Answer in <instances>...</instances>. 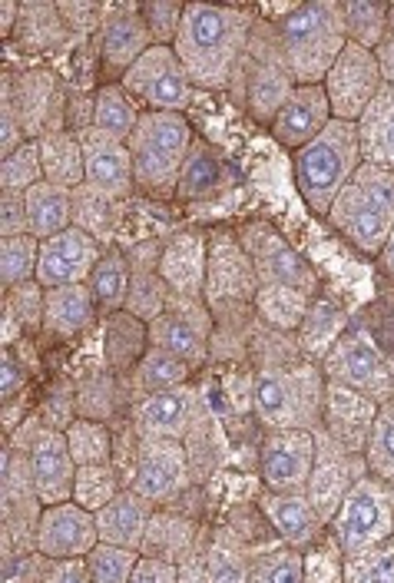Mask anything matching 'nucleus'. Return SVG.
Wrapping results in <instances>:
<instances>
[{
	"label": "nucleus",
	"instance_id": "obj_54",
	"mask_svg": "<svg viewBox=\"0 0 394 583\" xmlns=\"http://www.w3.org/2000/svg\"><path fill=\"white\" fill-rule=\"evenodd\" d=\"M24 143H27V133H24V123H20L14 93H10V77H7L4 90H0V156L7 159L10 153H17Z\"/></svg>",
	"mask_w": 394,
	"mask_h": 583
},
{
	"label": "nucleus",
	"instance_id": "obj_30",
	"mask_svg": "<svg viewBox=\"0 0 394 583\" xmlns=\"http://www.w3.org/2000/svg\"><path fill=\"white\" fill-rule=\"evenodd\" d=\"M358 140L365 163L394 169V83L378 93L358 120Z\"/></svg>",
	"mask_w": 394,
	"mask_h": 583
},
{
	"label": "nucleus",
	"instance_id": "obj_62",
	"mask_svg": "<svg viewBox=\"0 0 394 583\" xmlns=\"http://www.w3.org/2000/svg\"><path fill=\"white\" fill-rule=\"evenodd\" d=\"M381 259H385V272L394 279V232H391V239L385 242V249H381Z\"/></svg>",
	"mask_w": 394,
	"mask_h": 583
},
{
	"label": "nucleus",
	"instance_id": "obj_43",
	"mask_svg": "<svg viewBox=\"0 0 394 583\" xmlns=\"http://www.w3.org/2000/svg\"><path fill=\"white\" fill-rule=\"evenodd\" d=\"M120 474L113 464H93V468L77 471V484H73V501L87 507L90 514H100L106 504L120 497Z\"/></svg>",
	"mask_w": 394,
	"mask_h": 583
},
{
	"label": "nucleus",
	"instance_id": "obj_21",
	"mask_svg": "<svg viewBox=\"0 0 394 583\" xmlns=\"http://www.w3.org/2000/svg\"><path fill=\"white\" fill-rule=\"evenodd\" d=\"M332 120L335 116H332V106H328L322 83H315V87H295L292 97L279 110V116L272 120V136L282 146H289L292 153H298Z\"/></svg>",
	"mask_w": 394,
	"mask_h": 583
},
{
	"label": "nucleus",
	"instance_id": "obj_26",
	"mask_svg": "<svg viewBox=\"0 0 394 583\" xmlns=\"http://www.w3.org/2000/svg\"><path fill=\"white\" fill-rule=\"evenodd\" d=\"M328 464L315 461V471H312V481H308V497H312L315 511L322 514V521L328 514H338V507L348 497V491L355 487L361 477H355V468H351V461H355V451L342 448L332 434H328Z\"/></svg>",
	"mask_w": 394,
	"mask_h": 583
},
{
	"label": "nucleus",
	"instance_id": "obj_19",
	"mask_svg": "<svg viewBox=\"0 0 394 583\" xmlns=\"http://www.w3.org/2000/svg\"><path fill=\"white\" fill-rule=\"evenodd\" d=\"M259 299V275L252 269L239 239L222 236L209 246V275H206V302L209 309L219 305H246Z\"/></svg>",
	"mask_w": 394,
	"mask_h": 583
},
{
	"label": "nucleus",
	"instance_id": "obj_25",
	"mask_svg": "<svg viewBox=\"0 0 394 583\" xmlns=\"http://www.w3.org/2000/svg\"><path fill=\"white\" fill-rule=\"evenodd\" d=\"M149 524H153V514H149V501L133 491V487H123L120 497L110 501L97 514V527H100V540L113 547H126V550H143Z\"/></svg>",
	"mask_w": 394,
	"mask_h": 583
},
{
	"label": "nucleus",
	"instance_id": "obj_20",
	"mask_svg": "<svg viewBox=\"0 0 394 583\" xmlns=\"http://www.w3.org/2000/svg\"><path fill=\"white\" fill-rule=\"evenodd\" d=\"M83 159H87V186L110 199H126L136 189V169L130 146L120 140H110L100 130H90L80 136Z\"/></svg>",
	"mask_w": 394,
	"mask_h": 583
},
{
	"label": "nucleus",
	"instance_id": "obj_46",
	"mask_svg": "<svg viewBox=\"0 0 394 583\" xmlns=\"http://www.w3.org/2000/svg\"><path fill=\"white\" fill-rule=\"evenodd\" d=\"M365 468L371 477H385L394 481V401L378 408L375 424H371V438L365 448Z\"/></svg>",
	"mask_w": 394,
	"mask_h": 583
},
{
	"label": "nucleus",
	"instance_id": "obj_1",
	"mask_svg": "<svg viewBox=\"0 0 394 583\" xmlns=\"http://www.w3.org/2000/svg\"><path fill=\"white\" fill-rule=\"evenodd\" d=\"M255 20L242 7L186 4L183 24L173 40L176 57L199 90H222L236 77L249 50Z\"/></svg>",
	"mask_w": 394,
	"mask_h": 583
},
{
	"label": "nucleus",
	"instance_id": "obj_5",
	"mask_svg": "<svg viewBox=\"0 0 394 583\" xmlns=\"http://www.w3.org/2000/svg\"><path fill=\"white\" fill-rule=\"evenodd\" d=\"M193 126L183 113L143 110L130 136V156L136 169V186L149 196H169L179 189V173L193 150Z\"/></svg>",
	"mask_w": 394,
	"mask_h": 583
},
{
	"label": "nucleus",
	"instance_id": "obj_51",
	"mask_svg": "<svg viewBox=\"0 0 394 583\" xmlns=\"http://www.w3.org/2000/svg\"><path fill=\"white\" fill-rule=\"evenodd\" d=\"M143 17V24L153 37L156 47H173V40L179 34V24H183L186 4H176V0H146L143 7H136Z\"/></svg>",
	"mask_w": 394,
	"mask_h": 583
},
{
	"label": "nucleus",
	"instance_id": "obj_59",
	"mask_svg": "<svg viewBox=\"0 0 394 583\" xmlns=\"http://www.w3.org/2000/svg\"><path fill=\"white\" fill-rule=\"evenodd\" d=\"M130 583H179V564L143 554L140 564H136V570H133Z\"/></svg>",
	"mask_w": 394,
	"mask_h": 583
},
{
	"label": "nucleus",
	"instance_id": "obj_58",
	"mask_svg": "<svg viewBox=\"0 0 394 583\" xmlns=\"http://www.w3.org/2000/svg\"><path fill=\"white\" fill-rule=\"evenodd\" d=\"M40 583H93L87 557L83 560H47Z\"/></svg>",
	"mask_w": 394,
	"mask_h": 583
},
{
	"label": "nucleus",
	"instance_id": "obj_49",
	"mask_svg": "<svg viewBox=\"0 0 394 583\" xmlns=\"http://www.w3.org/2000/svg\"><path fill=\"white\" fill-rule=\"evenodd\" d=\"M249 583H308L305 557L295 547L255 557L249 564Z\"/></svg>",
	"mask_w": 394,
	"mask_h": 583
},
{
	"label": "nucleus",
	"instance_id": "obj_44",
	"mask_svg": "<svg viewBox=\"0 0 394 583\" xmlns=\"http://www.w3.org/2000/svg\"><path fill=\"white\" fill-rule=\"evenodd\" d=\"M345 14V30L348 40L365 50H378L381 37H385V24H388V7L371 4V0H351V4H342Z\"/></svg>",
	"mask_w": 394,
	"mask_h": 583
},
{
	"label": "nucleus",
	"instance_id": "obj_53",
	"mask_svg": "<svg viewBox=\"0 0 394 583\" xmlns=\"http://www.w3.org/2000/svg\"><path fill=\"white\" fill-rule=\"evenodd\" d=\"M209 583H249V564L242 560L239 550H232L229 544H216L209 550L206 564Z\"/></svg>",
	"mask_w": 394,
	"mask_h": 583
},
{
	"label": "nucleus",
	"instance_id": "obj_12",
	"mask_svg": "<svg viewBox=\"0 0 394 583\" xmlns=\"http://www.w3.org/2000/svg\"><path fill=\"white\" fill-rule=\"evenodd\" d=\"M325 378L332 385H342L355 395H365L375 405H388L394 395V378L388 365L381 362L378 348L361 332H345L325 355Z\"/></svg>",
	"mask_w": 394,
	"mask_h": 583
},
{
	"label": "nucleus",
	"instance_id": "obj_24",
	"mask_svg": "<svg viewBox=\"0 0 394 583\" xmlns=\"http://www.w3.org/2000/svg\"><path fill=\"white\" fill-rule=\"evenodd\" d=\"M375 415H378L375 401H368L365 395H355V391L328 381L325 421H328V428H332V438L342 444V448H348V451L368 448Z\"/></svg>",
	"mask_w": 394,
	"mask_h": 583
},
{
	"label": "nucleus",
	"instance_id": "obj_2",
	"mask_svg": "<svg viewBox=\"0 0 394 583\" xmlns=\"http://www.w3.org/2000/svg\"><path fill=\"white\" fill-rule=\"evenodd\" d=\"M279 44L298 87L325 83L328 70L348 47V30L342 4L335 0H312L298 4L279 20Z\"/></svg>",
	"mask_w": 394,
	"mask_h": 583
},
{
	"label": "nucleus",
	"instance_id": "obj_42",
	"mask_svg": "<svg viewBox=\"0 0 394 583\" xmlns=\"http://www.w3.org/2000/svg\"><path fill=\"white\" fill-rule=\"evenodd\" d=\"M37 262H40V239L34 236L0 239V285H4V292L17 289V285L37 282Z\"/></svg>",
	"mask_w": 394,
	"mask_h": 583
},
{
	"label": "nucleus",
	"instance_id": "obj_55",
	"mask_svg": "<svg viewBox=\"0 0 394 583\" xmlns=\"http://www.w3.org/2000/svg\"><path fill=\"white\" fill-rule=\"evenodd\" d=\"M348 583H394V554L391 550H371V554L351 557Z\"/></svg>",
	"mask_w": 394,
	"mask_h": 583
},
{
	"label": "nucleus",
	"instance_id": "obj_34",
	"mask_svg": "<svg viewBox=\"0 0 394 583\" xmlns=\"http://www.w3.org/2000/svg\"><path fill=\"white\" fill-rule=\"evenodd\" d=\"M149 352V325L143 318H136L130 312H116L106 322L103 332V355L116 371L136 368L143 362V355Z\"/></svg>",
	"mask_w": 394,
	"mask_h": 583
},
{
	"label": "nucleus",
	"instance_id": "obj_14",
	"mask_svg": "<svg viewBox=\"0 0 394 583\" xmlns=\"http://www.w3.org/2000/svg\"><path fill=\"white\" fill-rule=\"evenodd\" d=\"M24 458H27L30 477H34V491L40 497V504L53 507V504L73 501V484H77L80 468L70 454L67 434L57 428H47V424H30Z\"/></svg>",
	"mask_w": 394,
	"mask_h": 583
},
{
	"label": "nucleus",
	"instance_id": "obj_22",
	"mask_svg": "<svg viewBox=\"0 0 394 583\" xmlns=\"http://www.w3.org/2000/svg\"><path fill=\"white\" fill-rule=\"evenodd\" d=\"M159 275L166 289L186 299H206V275H209V246L199 232H179L159 252Z\"/></svg>",
	"mask_w": 394,
	"mask_h": 583
},
{
	"label": "nucleus",
	"instance_id": "obj_9",
	"mask_svg": "<svg viewBox=\"0 0 394 583\" xmlns=\"http://www.w3.org/2000/svg\"><path fill=\"white\" fill-rule=\"evenodd\" d=\"M242 249L252 259V269L259 275V289H292L298 295L318 292V275L298 252L289 246V239L269 222H252L242 229Z\"/></svg>",
	"mask_w": 394,
	"mask_h": 583
},
{
	"label": "nucleus",
	"instance_id": "obj_8",
	"mask_svg": "<svg viewBox=\"0 0 394 583\" xmlns=\"http://www.w3.org/2000/svg\"><path fill=\"white\" fill-rule=\"evenodd\" d=\"M120 87L153 113H183L193 103V80L173 47H149L120 77Z\"/></svg>",
	"mask_w": 394,
	"mask_h": 583
},
{
	"label": "nucleus",
	"instance_id": "obj_4",
	"mask_svg": "<svg viewBox=\"0 0 394 583\" xmlns=\"http://www.w3.org/2000/svg\"><path fill=\"white\" fill-rule=\"evenodd\" d=\"M328 222L365 256H381L394 232V169L361 163L335 199Z\"/></svg>",
	"mask_w": 394,
	"mask_h": 583
},
{
	"label": "nucleus",
	"instance_id": "obj_18",
	"mask_svg": "<svg viewBox=\"0 0 394 583\" xmlns=\"http://www.w3.org/2000/svg\"><path fill=\"white\" fill-rule=\"evenodd\" d=\"M189 481V458L183 451V441L173 438H143L136 451V471H133V491L146 497L149 504L169 501L186 487Z\"/></svg>",
	"mask_w": 394,
	"mask_h": 583
},
{
	"label": "nucleus",
	"instance_id": "obj_33",
	"mask_svg": "<svg viewBox=\"0 0 394 583\" xmlns=\"http://www.w3.org/2000/svg\"><path fill=\"white\" fill-rule=\"evenodd\" d=\"M97 318V302L87 285H67V289H47L44 299V325L53 335H80Z\"/></svg>",
	"mask_w": 394,
	"mask_h": 583
},
{
	"label": "nucleus",
	"instance_id": "obj_27",
	"mask_svg": "<svg viewBox=\"0 0 394 583\" xmlns=\"http://www.w3.org/2000/svg\"><path fill=\"white\" fill-rule=\"evenodd\" d=\"M149 47H153V37H149L140 10H116L113 17H106L103 37H100V53L106 70L123 77Z\"/></svg>",
	"mask_w": 394,
	"mask_h": 583
},
{
	"label": "nucleus",
	"instance_id": "obj_11",
	"mask_svg": "<svg viewBox=\"0 0 394 583\" xmlns=\"http://www.w3.org/2000/svg\"><path fill=\"white\" fill-rule=\"evenodd\" d=\"M322 87H325V97H328V106H332L335 120L358 123L388 83H385V73H381L378 53L348 40V47L342 50V57L335 60V67L328 70Z\"/></svg>",
	"mask_w": 394,
	"mask_h": 583
},
{
	"label": "nucleus",
	"instance_id": "obj_17",
	"mask_svg": "<svg viewBox=\"0 0 394 583\" xmlns=\"http://www.w3.org/2000/svg\"><path fill=\"white\" fill-rule=\"evenodd\" d=\"M103 246L90 232L70 226L60 236L40 242L37 282L44 289H67V285H87L97 262L103 259Z\"/></svg>",
	"mask_w": 394,
	"mask_h": 583
},
{
	"label": "nucleus",
	"instance_id": "obj_35",
	"mask_svg": "<svg viewBox=\"0 0 394 583\" xmlns=\"http://www.w3.org/2000/svg\"><path fill=\"white\" fill-rule=\"evenodd\" d=\"M140 116H143L140 103L120 83H106V87L97 90V97H93V130H100L110 140L130 143Z\"/></svg>",
	"mask_w": 394,
	"mask_h": 583
},
{
	"label": "nucleus",
	"instance_id": "obj_15",
	"mask_svg": "<svg viewBox=\"0 0 394 583\" xmlns=\"http://www.w3.org/2000/svg\"><path fill=\"white\" fill-rule=\"evenodd\" d=\"M318 438L315 431H272L262 444V481L275 494H298L308 491L315 471Z\"/></svg>",
	"mask_w": 394,
	"mask_h": 583
},
{
	"label": "nucleus",
	"instance_id": "obj_38",
	"mask_svg": "<svg viewBox=\"0 0 394 583\" xmlns=\"http://www.w3.org/2000/svg\"><path fill=\"white\" fill-rule=\"evenodd\" d=\"M222 186V163L219 156L212 153V146L202 140H193V150H189L183 173H179V189L176 193L183 199H206Z\"/></svg>",
	"mask_w": 394,
	"mask_h": 583
},
{
	"label": "nucleus",
	"instance_id": "obj_29",
	"mask_svg": "<svg viewBox=\"0 0 394 583\" xmlns=\"http://www.w3.org/2000/svg\"><path fill=\"white\" fill-rule=\"evenodd\" d=\"M44 179L63 189L87 186V159H83V140L70 130H53L37 140Z\"/></svg>",
	"mask_w": 394,
	"mask_h": 583
},
{
	"label": "nucleus",
	"instance_id": "obj_40",
	"mask_svg": "<svg viewBox=\"0 0 394 583\" xmlns=\"http://www.w3.org/2000/svg\"><path fill=\"white\" fill-rule=\"evenodd\" d=\"M67 444L77 461V468H93V464H110L113 461V438L110 428L97 418H77L67 424Z\"/></svg>",
	"mask_w": 394,
	"mask_h": 583
},
{
	"label": "nucleus",
	"instance_id": "obj_39",
	"mask_svg": "<svg viewBox=\"0 0 394 583\" xmlns=\"http://www.w3.org/2000/svg\"><path fill=\"white\" fill-rule=\"evenodd\" d=\"M116 199L97 193L90 186L73 189V226H80L83 232H90L93 239L106 249L116 232V212H113Z\"/></svg>",
	"mask_w": 394,
	"mask_h": 583
},
{
	"label": "nucleus",
	"instance_id": "obj_45",
	"mask_svg": "<svg viewBox=\"0 0 394 583\" xmlns=\"http://www.w3.org/2000/svg\"><path fill=\"white\" fill-rule=\"evenodd\" d=\"M342 325H345V312L338 309L335 302H315L312 309H308L305 315V322L302 328H298V342H302L308 352H325L328 355V348H332L338 338V332H342Z\"/></svg>",
	"mask_w": 394,
	"mask_h": 583
},
{
	"label": "nucleus",
	"instance_id": "obj_28",
	"mask_svg": "<svg viewBox=\"0 0 394 583\" xmlns=\"http://www.w3.org/2000/svg\"><path fill=\"white\" fill-rule=\"evenodd\" d=\"M10 93H14V103H17V113H20V123H24V133L37 136V140L44 133H50L47 116L60 110V106H53V103L67 100L57 87V77L47 73V70L24 73V77L10 87Z\"/></svg>",
	"mask_w": 394,
	"mask_h": 583
},
{
	"label": "nucleus",
	"instance_id": "obj_56",
	"mask_svg": "<svg viewBox=\"0 0 394 583\" xmlns=\"http://www.w3.org/2000/svg\"><path fill=\"white\" fill-rule=\"evenodd\" d=\"M30 236L27 193H0V239Z\"/></svg>",
	"mask_w": 394,
	"mask_h": 583
},
{
	"label": "nucleus",
	"instance_id": "obj_47",
	"mask_svg": "<svg viewBox=\"0 0 394 583\" xmlns=\"http://www.w3.org/2000/svg\"><path fill=\"white\" fill-rule=\"evenodd\" d=\"M37 183H44V163L37 140H27L0 163V193H30Z\"/></svg>",
	"mask_w": 394,
	"mask_h": 583
},
{
	"label": "nucleus",
	"instance_id": "obj_48",
	"mask_svg": "<svg viewBox=\"0 0 394 583\" xmlns=\"http://www.w3.org/2000/svg\"><path fill=\"white\" fill-rule=\"evenodd\" d=\"M136 564H140V550L113 547V544H103V540L87 557L93 583H130Z\"/></svg>",
	"mask_w": 394,
	"mask_h": 583
},
{
	"label": "nucleus",
	"instance_id": "obj_41",
	"mask_svg": "<svg viewBox=\"0 0 394 583\" xmlns=\"http://www.w3.org/2000/svg\"><path fill=\"white\" fill-rule=\"evenodd\" d=\"M189 362L183 358L163 352V348H153L149 345V352L143 355V362L136 365V388L146 391L149 395H159V391H173V388H183L186 385V375H189Z\"/></svg>",
	"mask_w": 394,
	"mask_h": 583
},
{
	"label": "nucleus",
	"instance_id": "obj_6",
	"mask_svg": "<svg viewBox=\"0 0 394 583\" xmlns=\"http://www.w3.org/2000/svg\"><path fill=\"white\" fill-rule=\"evenodd\" d=\"M325 371L312 365H282V368H265L252 381V401L259 418L269 424L272 431L298 428V431H315L325 415Z\"/></svg>",
	"mask_w": 394,
	"mask_h": 583
},
{
	"label": "nucleus",
	"instance_id": "obj_37",
	"mask_svg": "<svg viewBox=\"0 0 394 583\" xmlns=\"http://www.w3.org/2000/svg\"><path fill=\"white\" fill-rule=\"evenodd\" d=\"M17 37L27 50H50L67 40V20H63L60 7L27 4V7H20Z\"/></svg>",
	"mask_w": 394,
	"mask_h": 583
},
{
	"label": "nucleus",
	"instance_id": "obj_31",
	"mask_svg": "<svg viewBox=\"0 0 394 583\" xmlns=\"http://www.w3.org/2000/svg\"><path fill=\"white\" fill-rule=\"evenodd\" d=\"M265 514H269V521L275 524L279 537L289 547L312 544L318 527H322V514L315 511L312 497H308L305 491H298V494L269 491V497H265Z\"/></svg>",
	"mask_w": 394,
	"mask_h": 583
},
{
	"label": "nucleus",
	"instance_id": "obj_13",
	"mask_svg": "<svg viewBox=\"0 0 394 583\" xmlns=\"http://www.w3.org/2000/svg\"><path fill=\"white\" fill-rule=\"evenodd\" d=\"M212 335V309L206 299L173 295L166 299V312L149 322V345L183 358L189 365L206 362Z\"/></svg>",
	"mask_w": 394,
	"mask_h": 583
},
{
	"label": "nucleus",
	"instance_id": "obj_23",
	"mask_svg": "<svg viewBox=\"0 0 394 583\" xmlns=\"http://www.w3.org/2000/svg\"><path fill=\"white\" fill-rule=\"evenodd\" d=\"M199 415V395L193 388H173L159 395L143 398L136 408V431L140 438H173L183 441V434L196 424Z\"/></svg>",
	"mask_w": 394,
	"mask_h": 583
},
{
	"label": "nucleus",
	"instance_id": "obj_60",
	"mask_svg": "<svg viewBox=\"0 0 394 583\" xmlns=\"http://www.w3.org/2000/svg\"><path fill=\"white\" fill-rule=\"evenodd\" d=\"M0 395L10 398V395H17V388L24 385V371H20V362L14 358V352H10V345L4 348V355H0Z\"/></svg>",
	"mask_w": 394,
	"mask_h": 583
},
{
	"label": "nucleus",
	"instance_id": "obj_10",
	"mask_svg": "<svg viewBox=\"0 0 394 583\" xmlns=\"http://www.w3.org/2000/svg\"><path fill=\"white\" fill-rule=\"evenodd\" d=\"M391 527H394V517H391L388 494L381 491V481L378 477H361L335 514L338 547L345 550L348 560L371 554L391 534Z\"/></svg>",
	"mask_w": 394,
	"mask_h": 583
},
{
	"label": "nucleus",
	"instance_id": "obj_36",
	"mask_svg": "<svg viewBox=\"0 0 394 583\" xmlns=\"http://www.w3.org/2000/svg\"><path fill=\"white\" fill-rule=\"evenodd\" d=\"M87 289L93 295V302H97V309H103L106 315L123 312L126 295H130V259H126V252L106 249L90 275Z\"/></svg>",
	"mask_w": 394,
	"mask_h": 583
},
{
	"label": "nucleus",
	"instance_id": "obj_3",
	"mask_svg": "<svg viewBox=\"0 0 394 583\" xmlns=\"http://www.w3.org/2000/svg\"><path fill=\"white\" fill-rule=\"evenodd\" d=\"M365 163L358 123L332 120L312 143L295 153V189L315 216L328 219L335 199Z\"/></svg>",
	"mask_w": 394,
	"mask_h": 583
},
{
	"label": "nucleus",
	"instance_id": "obj_57",
	"mask_svg": "<svg viewBox=\"0 0 394 583\" xmlns=\"http://www.w3.org/2000/svg\"><path fill=\"white\" fill-rule=\"evenodd\" d=\"M47 567L44 554H24V550H14V554H4V583H40Z\"/></svg>",
	"mask_w": 394,
	"mask_h": 583
},
{
	"label": "nucleus",
	"instance_id": "obj_61",
	"mask_svg": "<svg viewBox=\"0 0 394 583\" xmlns=\"http://www.w3.org/2000/svg\"><path fill=\"white\" fill-rule=\"evenodd\" d=\"M179 583H209L206 577V567H199V564H179Z\"/></svg>",
	"mask_w": 394,
	"mask_h": 583
},
{
	"label": "nucleus",
	"instance_id": "obj_32",
	"mask_svg": "<svg viewBox=\"0 0 394 583\" xmlns=\"http://www.w3.org/2000/svg\"><path fill=\"white\" fill-rule=\"evenodd\" d=\"M27 219H30V236L34 239H53L73 226V189L37 183L27 193Z\"/></svg>",
	"mask_w": 394,
	"mask_h": 583
},
{
	"label": "nucleus",
	"instance_id": "obj_16",
	"mask_svg": "<svg viewBox=\"0 0 394 583\" xmlns=\"http://www.w3.org/2000/svg\"><path fill=\"white\" fill-rule=\"evenodd\" d=\"M34 537L37 554H44L47 560H83L100 544L97 514H90L77 501L44 507Z\"/></svg>",
	"mask_w": 394,
	"mask_h": 583
},
{
	"label": "nucleus",
	"instance_id": "obj_52",
	"mask_svg": "<svg viewBox=\"0 0 394 583\" xmlns=\"http://www.w3.org/2000/svg\"><path fill=\"white\" fill-rule=\"evenodd\" d=\"M44 299H47V289L40 282L17 285V289H10V299L4 305V312L14 318L17 325L40 328L44 325Z\"/></svg>",
	"mask_w": 394,
	"mask_h": 583
},
{
	"label": "nucleus",
	"instance_id": "obj_50",
	"mask_svg": "<svg viewBox=\"0 0 394 583\" xmlns=\"http://www.w3.org/2000/svg\"><path fill=\"white\" fill-rule=\"evenodd\" d=\"M259 309L262 315L279 328H302L308 315V295H298L292 289H259Z\"/></svg>",
	"mask_w": 394,
	"mask_h": 583
},
{
	"label": "nucleus",
	"instance_id": "obj_7",
	"mask_svg": "<svg viewBox=\"0 0 394 583\" xmlns=\"http://www.w3.org/2000/svg\"><path fill=\"white\" fill-rule=\"evenodd\" d=\"M236 77H242V103H246V110L255 116V120L272 126V120L279 116L285 100H289L292 90L298 87L289 63H285L279 30H275V34H265L262 24L252 27L249 50L239 63Z\"/></svg>",
	"mask_w": 394,
	"mask_h": 583
}]
</instances>
